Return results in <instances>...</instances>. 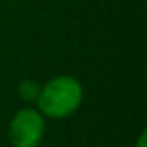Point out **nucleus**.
<instances>
[{
	"mask_svg": "<svg viewBox=\"0 0 147 147\" xmlns=\"http://www.w3.org/2000/svg\"><path fill=\"white\" fill-rule=\"evenodd\" d=\"M84 97L82 86L73 76H56L39 90L37 106L43 115L52 119H63L80 106Z\"/></svg>",
	"mask_w": 147,
	"mask_h": 147,
	"instance_id": "1",
	"label": "nucleus"
},
{
	"mask_svg": "<svg viewBox=\"0 0 147 147\" xmlns=\"http://www.w3.org/2000/svg\"><path fill=\"white\" fill-rule=\"evenodd\" d=\"M43 132V115L34 108L19 110L9 123V142L13 147H37Z\"/></svg>",
	"mask_w": 147,
	"mask_h": 147,
	"instance_id": "2",
	"label": "nucleus"
},
{
	"mask_svg": "<svg viewBox=\"0 0 147 147\" xmlns=\"http://www.w3.org/2000/svg\"><path fill=\"white\" fill-rule=\"evenodd\" d=\"M41 88L37 86L34 80H24V82L19 86V93L24 100H37V95H39Z\"/></svg>",
	"mask_w": 147,
	"mask_h": 147,
	"instance_id": "3",
	"label": "nucleus"
},
{
	"mask_svg": "<svg viewBox=\"0 0 147 147\" xmlns=\"http://www.w3.org/2000/svg\"><path fill=\"white\" fill-rule=\"evenodd\" d=\"M138 147H145V132H142L138 138Z\"/></svg>",
	"mask_w": 147,
	"mask_h": 147,
	"instance_id": "4",
	"label": "nucleus"
}]
</instances>
